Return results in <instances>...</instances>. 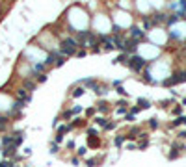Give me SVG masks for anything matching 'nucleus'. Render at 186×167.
Wrapping results in <instances>:
<instances>
[{"instance_id":"obj_1","label":"nucleus","mask_w":186,"mask_h":167,"mask_svg":"<svg viewBox=\"0 0 186 167\" xmlns=\"http://www.w3.org/2000/svg\"><path fill=\"white\" fill-rule=\"evenodd\" d=\"M76 48H78V41H76V39H73V37H67V39H63V41H62L60 52L63 56H73V54H76Z\"/></svg>"},{"instance_id":"obj_2","label":"nucleus","mask_w":186,"mask_h":167,"mask_svg":"<svg viewBox=\"0 0 186 167\" xmlns=\"http://www.w3.org/2000/svg\"><path fill=\"white\" fill-rule=\"evenodd\" d=\"M126 63H129V67L132 71H136V73H140V71L147 65V63H145V59L141 58V56H132V58H129V61H126Z\"/></svg>"},{"instance_id":"obj_3","label":"nucleus","mask_w":186,"mask_h":167,"mask_svg":"<svg viewBox=\"0 0 186 167\" xmlns=\"http://www.w3.org/2000/svg\"><path fill=\"white\" fill-rule=\"evenodd\" d=\"M179 82H186V73H175L173 76L166 78L164 82H162V86H175V84Z\"/></svg>"},{"instance_id":"obj_4","label":"nucleus","mask_w":186,"mask_h":167,"mask_svg":"<svg viewBox=\"0 0 186 167\" xmlns=\"http://www.w3.org/2000/svg\"><path fill=\"white\" fill-rule=\"evenodd\" d=\"M130 35H132V39H143L145 37V32L141 30V28H138V26H130Z\"/></svg>"},{"instance_id":"obj_5","label":"nucleus","mask_w":186,"mask_h":167,"mask_svg":"<svg viewBox=\"0 0 186 167\" xmlns=\"http://www.w3.org/2000/svg\"><path fill=\"white\" fill-rule=\"evenodd\" d=\"M136 48H138V41L136 39H126L125 41V50L123 52H134Z\"/></svg>"},{"instance_id":"obj_6","label":"nucleus","mask_w":186,"mask_h":167,"mask_svg":"<svg viewBox=\"0 0 186 167\" xmlns=\"http://www.w3.org/2000/svg\"><path fill=\"white\" fill-rule=\"evenodd\" d=\"M95 125L101 126V128H106V125H108V119L102 117V115H97V117H95Z\"/></svg>"},{"instance_id":"obj_7","label":"nucleus","mask_w":186,"mask_h":167,"mask_svg":"<svg viewBox=\"0 0 186 167\" xmlns=\"http://www.w3.org/2000/svg\"><path fill=\"white\" fill-rule=\"evenodd\" d=\"M15 154H17V147L15 145H9V147H6V149H4V156H15Z\"/></svg>"},{"instance_id":"obj_8","label":"nucleus","mask_w":186,"mask_h":167,"mask_svg":"<svg viewBox=\"0 0 186 167\" xmlns=\"http://www.w3.org/2000/svg\"><path fill=\"white\" fill-rule=\"evenodd\" d=\"M22 139H24V137H22V132H15V134H13V145L19 147V145L22 143Z\"/></svg>"},{"instance_id":"obj_9","label":"nucleus","mask_w":186,"mask_h":167,"mask_svg":"<svg viewBox=\"0 0 186 167\" xmlns=\"http://www.w3.org/2000/svg\"><path fill=\"white\" fill-rule=\"evenodd\" d=\"M7 123H9V117H7V115H0V132H2V130H6Z\"/></svg>"},{"instance_id":"obj_10","label":"nucleus","mask_w":186,"mask_h":167,"mask_svg":"<svg viewBox=\"0 0 186 167\" xmlns=\"http://www.w3.org/2000/svg\"><path fill=\"white\" fill-rule=\"evenodd\" d=\"M138 106H140V110H147V108H151V102H149L147 98H140V100H138Z\"/></svg>"},{"instance_id":"obj_11","label":"nucleus","mask_w":186,"mask_h":167,"mask_svg":"<svg viewBox=\"0 0 186 167\" xmlns=\"http://www.w3.org/2000/svg\"><path fill=\"white\" fill-rule=\"evenodd\" d=\"M93 91L99 95V97H101V95H106V93H108V87H106V86H95Z\"/></svg>"},{"instance_id":"obj_12","label":"nucleus","mask_w":186,"mask_h":167,"mask_svg":"<svg viewBox=\"0 0 186 167\" xmlns=\"http://www.w3.org/2000/svg\"><path fill=\"white\" fill-rule=\"evenodd\" d=\"M71 130H73V125H62L60 128H58V134H67V132H71Z\"/></svg>"},{"instance_id":"obj_13","label":"nucleus","mask_w":186,"mask_h":167,"mask_svg":"<svg viewBox=\"0 0 186 167\" xmlns=\"http://www.w3.org/2000/svg\"><path fill=\"white\" fill-rule=\"evenodd\" d=\"M45 63H35L34 69H35V74H45Z\"/></svg>"},{"instance_id":"obj_14","label":"nucleus","mask_w":186,"mask_h":167,"mask_svg":"<svg viewBox=\"0 0 186 167\" xmlns=\"http://www.w3.org/2000/svg\"><path fill=\"white\" fill-rule=\"evenodd\" d=\"M97 111H102V113H106V111H108V102L101 100V102L97 104Z\"/></svg>"},{"instance_id":"obj_15","label":"nucleus","mask_w":186,"mask_h":167,"mask_svg":"<svg viewBox=\"0 0 186 167\" xmlns=\"http://www.w3.org/2000/svg\"><path fill=\"white\" fill-rule=\"evenodd\" d=\"M126 59H129V56H126V52H123L121 56H117V58L114 59V63H126Z\"/></svg>"},{"instance_id":"obj_16","label":"nucleus","mask_w":186,"mask_h":167,"mask_svg":"<svg viewBox=\"0 0 186 167\" xmlns=\"http://www.w3.org/2000/svg\"><path fill=\"white\" fill-rule=\"evenodd\" d=\"M80 84H84L86 87H93V89H95V86H97V84H95V80H91V78H84Z\"/></svg>"},{"instance_id":"obj_17","label":"nucleus","mask_w":186,"mask_h":167,"mask_svg":"<svg viewBox=\"0 0 186 167\" xmlns=\"http://www.w3.org/2000/svg\"><path fill=\"white\" fill-rule=\"evenodd\" d=\"M24 89L26 91H34L35 89V84L32 82V80H24Z\"/></svg>"},{"instance_id":"obj_18","label":"nucleus","mask_w":186,"mask_h":167,"mask_svg":"<svg viewBox=\"0 0 186 167\" xmlns=\"http://www.w3.org/2000/svg\"><path fill=\"white\" fill-rule=\"evenodd\" d=\"M84 91H86V89H84V87H76V89H74V91H73V97H74V98H78V97H82V95H84Z\"/></svg>"},{"instance_id":"obj_19","label":"nucleus","mask_w":186,"mask_h":167,"mask_svg":"<svg viewBox=\"0 0 186 167\" xmlns=\"http://www.w3.org/2000/svg\"><path fill=\"white\" fill-rule=\"evenodd\" d=\"M2 143L6 147H9V145H13V136H4V139H2Z\"/></svg>"},{"instance_id":"obj_20","label":"nucleus","mask_w":186,"mask_h":167,"mask_svg":"<svg viewBox=\"0 0 186 167\" xmlns=\"http://www.w3.org/2000/svg\"><path fill=\"white\" fill-rule=\"evenodd\" d=\"M99 164V158H91V160H86V165L88 167H95Z\"/></svg>"},{"instance_id":"obj_21","label":"nucleus","mask_w":186,"mask_h":167,"mask_svg":"<svg viewBox=\"0 0 186 167\" xmlns=\"http://www.w3.org/2000/svg\"><path fill=\"white\" fill-rule=\"evenodd\" d=\"M114 143H116L117 147L123 145V143H125V136H117V137H114Z\"/></svg>"},{"instance_id":"obj_22","label":"nucleus","mask_w":186,"mask_h":167,"mask_svg":"<svg viewBox=\"0 0 186 167\" xmlns=\"http://www.w3.org/2000/svg\"><path fill=\"white\" fill-rule=\"evenodd\" d=\"M151 26H153V22L149 21V17H143V28L145 30H151Z\"/></svg>"},{"instance_id":"obj_23","label":"nucleus","mask_w":186,"mask_h":167,"mask_svg":"<svg viewBox=\"0 0 186 167\" xmlns=\"http://www.w3.org/2000/svg\"><path fill=\"white\" fill-rule=\"evenodd\" d=\"M63 63H65V56H58V58H56V65L62 67Z\"/></svg>"},{"instance_id":"obj_24","label":"nucleus","mask_w":186,"mask_h":167,"mask_svg":"<svg viewBox=\"0 0 186 167\" xmlns=\"http://www.w3.org/2000/svg\"><path fill=\"white\" fill-rule=\"evenodd\" d=\"M114 128H117V123H116V121H110L108 125H106L104 130H114Z\"/></svg>"},{"instance_id":"obj_25","label":"nucleus","mask_w":186,"mask_h":167,"mask_svg":"<svg viewBox=\"0 0 186 167\" xmlns=\"http://www.w3.org/2000/svg\"><path fill=\"white\" fill-rule=\"evenodd\" d=\"M177 21H179V15L175 13V15H171V17L168 19V24H173V22H177Z\"/></svg>"},{"instance_id":"obj_26","label":"nucleus","mask_w":186,"mask_h":167,"mask_svg":"<svg viewBox=\"0 0 186 167\" xmlns=\"http://www.w3.org/2000/svg\"><path fill=\"white\" fill-rule=\"evenodd\" d=\"M0 167H15V164H13V162H0Z\"/></svg>"},{"instance_id":"obj_27","label":"nucleus","mask_w":186,"mask_h":167,"mask_svg":"<svg viewBox=\"0 0 186 167\" xmlns=\"http://www.w3.org/2000/svg\"><path fill=\"white\" fill-rule=\"evenodd\" d=\"M95 111H97V108H88V110H86V115H88V117H93Z\"/></svg>"},{"instance_id":"obj_28","label":"nucleus","mask_w":186,"mask_h":167,"mask_svg":"<svg viewBox=\"0 0 186 167\" xmlns=\"http://www.w3.org/2000/svg\"><path fill=\"white\" fill-rule=\"evenodd\" d=\"M149 126L151 128H158V121L156 119H149Z\"/></svg>"},{"instance_id":"obj_29","label":"nucleus","mask_w":186,"mask_h":167,"mask_svg":"<svg viewBox=\"0 0 186 167\" xmlns=\"http://www.w3.org/2000/svg\"><path fill=\"white\" fill-rule=\"evenodd\" d=\"M97 145H99V141H97L95 137H91V139L88 141V147H97Z\"/></svg>"},{"instance_id":"obj_30","label":"nucleus","mask_w":186,"mask_h":167,"mask_svg":"<svg viewBox=\"0 0 186 167\" xmlns=\"http://www.w3.org/2000/svg\"><path fill=\"white\" fill-rule=\"evenodd\" d=\"M86 150H88V147H80V149H76L78 156H84V154H86Z\"/></svg>"},{"instance_id":"obj_31","label":"nucleus","mask_w":186,"mask_h":167,"mask_svg":"<svg viewBox=\"0 0 186 167\" xmlns=\"http://www.w3.org/2000/svg\"><path fill=\"white\" fill-rule=\"evenodd\" d=\"M58 152V143H52L50 145V154H56Z\"/></svg>"},{"instance_id":"obj_32","label":"nucleus","mask_w":186,"mask_h":167,"mask_svg":"<svg viewBox=\"0 0 186 167\" xmlns=\"http://www.w3.org/2000/svg\"><path fill=\"white\" fill-rule=\"evenodd\" d=\"M35 78H37V82H45L47 80V74H35Z\"/></svg>"},{"instance_id":"obj_33","label":"nucleus","mask_w":186,"mask_h":167,"mask_svg":"<svg viewBox=\"0 0 186 167\" xmlns=\"http://www.w3.org/2000/svg\"><path fill=\"white\" fill-rule=\"evenodd\" d=\"M162 21H166L164 15H155V22H162Z\"/></svg>"},{"instance_id":"obj_34","label":"nucleus","mask_w":186,"mask_h":167,"mask_svg":"<svg viewBox=\"0 0 186 167\" xmlns=\"http://www.w3.org/2000/svg\"><path fill=\"white\" fill-rule=\"evenodd\" d=\"M71 111H73V115H76V113H80V111H82V106H74V108H73V110H71Z\"/></svg>"},{"instance_id":"obj_35","label":"nucleus","mask_w":186,"mask_h":167,"mask_svg":"<svg viewBox=\"0 0 186 167\" xmlns=\"http://www.w3.org/2000/svg\"><path fill=\"white\" fill-rule=\"evenodd\" d=\"M88 136H97V128H88Z\"/></svg>"},{"instance_id":"obj_36","label":"nucleus","mask_w":186,"mask_h":167,"mask_svg":"<svg viewBox=\"0 0 186 167\" xmlns=\"http://www.w3.org/2000/svg\"><path fill=\"white\" fill-rule=\"evenodd\" d=\"M179 125H183V117H179V119L173 121V126H179Z\"/></svg>"},{"instance_id":"obj_37","label":"nucleus","mask_w":186,"mask_h":167,"mask_svg":"<svg viewBox=\"0 0 186 167\" xmlns=\"http://www.w3.org/2000/svg\"><path fill=\"white\" fill-rule=\"evenodd\" d=\"M136 134H140V128H130V136L136 137Z\"/></svg>"},{"instance_id":"obj_38","label":"nucleus","mask_w":186,"mask_h":167,"mask_svg":"<svg viewBox=\"0 0 186 167\" xmlns=\"http://www.w3.org/2000/svg\"><path fill=\"white\" fill-rule=\"evenodd\" d=\"M71 117H73V111H65V113H63V119H71Z\"/></svg>"},{"instance_id":"obj_39","label":"nucleus","mask_w":186,"mask_h":167,"mask_svg":"<svg viewBox=\"0 0 186 167\" xmlns=\"http://www.w3.org/2000/svg\"><path fill=\"white\" fill-rule=\"evenodd\" d=\"M147 145H149V143H147V139H145V141H141L140 145H138V149H145V147H147Z\"/></svg>"},{"instance_id":"obj_40","label":"nucleus","mask_w":186,"mask_h":167,"mask_svg":"<svg viewBox=\"0 0 186 167\" xmlns=\"http://www.w3.org/2000/svg\"><path fill=\"white\" fill-rule=\"evenodd\" d=\"M117 93H119V95H123V97H125V95H126V91L123 89V87H117Z\"/></svg>"},{"instance_id":"obj_41","label":"nucleus","mask_w":186,"mask_h":167,"mask_svg":"<svg viewBox=\"0 0 186 167\" xmlns=\"http://www.w3.org/2000/svg\"><path fill=\"white\" fill-rule=\"evenodd\" d=\"M76 56H78V58H84V56H86V50H78Z\"/></svg>"},{"instance_id":"obj_42","label":"nucleus","mask_w":186,"mask_h":167,"mask_svg":"<svg viewBox=\"0 0 186 167\" xmlns=\"http://www.w3.org/2000/svg\"><path fill=\"white\" fill-rule=\"evenodd\" d=\"M125 119H126V121H134V115H132V113H126Z\"/></svg>"},{"instance_id":"obj_43","label":"nucleus","mask_w":186,"mask_h":167,"mask_svg":"<svg viewBox=\"0 0 186 167\" xmlns=\"http://www.w3.org/2000/svg\"><path fill=\"white\" fill-rule=\"evenodd\" d=\"M138 111H140V106H134V108H132V111H130V113L134 115V113H138Z\"/></svg>"},{"instance_id":"obj_44","label":"nucleus","mask_w":186,"mask_h":167,"mask_svg":"<svg viewBox=\"0 0 186 167\" xmlns=\"http://www.w3.org/2000/svg\"><path fill=\"white\" fill-rule=\"evenodd\" d=\"M117 113H119V115H123V113H126V108H119V110H117Z\"/></svg>"},{"instance_id":"obj_45","label":"nucleus","mask_w":186,"mask_h":167,"mask_svg":"<svg viewBox=\"0 0 186 167\" xmlns=\"http://www.w3.org/2000/svg\"><path fill=\"white\" fill-rule=\"evenodd\" d=\"M71 162H73V165H78V164H80V160H78V158H73Z\"/></svg>"},{"instance_id":"obj_46","label":"nucleus","mask_w":186,"mask_h":167,"mask_svg":"<svg viewBox=\"0 0 186 167\" xmlns=\"http://www.w3.org/2000/svg\"><path fill=\"white\" fill-rule=\"evenodd\" d=\"M62 139H63V136H62V134H58V136H56V143H60Z\"/></svg>"},{"instance_id":"obj_47","label":"nucleus","mask_w":186,"mask_h":167,"mask_svg":"<svg viewBox=\"0 0 186 167\" xmlns=\"http://www.w3.org/2000/svg\"><path fill=\"white\" fill-rule=\"evenodd\" d=\"M181 137H186V132H181Z\"/></svg>"}]
</instances>
